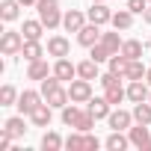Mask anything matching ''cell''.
I'll return each mask as SVG.
<instances>
[{"label":"cell","instance_id":"obj_1","mask_svg":"<svg viewBox=\"0 0 151 151\" xmlns=\"http://www.w3.org/2000/svg\"><path fill=\"white\" fill-rule=\"evenodd\" d=\"M39 9V21L47 27V30H56L62 24V15H59V0H39L36 3Z\"/></svg>","mask_w":151,"mask_h":151},{"label":"cell","instance_id":"obj_2","mask_svg":"<svg viewBox=\"0 0 151 151\" xmlns=\"http://www.w3.org/2000/svg\"><path fill=\"white\" fill-rule=\"evenodd\" d=\"M68 95H71V101L74 104H89V98H92V80H71V86H68Z\"/></svg>","mask_w":151,"mask_h":151},{"label":"cell","instance_id":"obj_3","mask_svg":"<svg viewBox=\"0 0 151 151\" xmlns=\"http://www.w3.org/2000/svg\"><path fill=\"white\" fill-rule=\"evenodd\" d=\"M21 47H24V33L6 30L3 39H0V50H3L6 56H15V53H21Z\"/></svg>","mask_w":151,"mask_h":151},{"label":"cell","instance_id":"obj_4","mask_svg":"<svg viewBox=\"0 0 151 151\" xmlns=\"http://www.w3.org/2000/svg\"><path fill=\"white\" fill-rule=\"evenodd\" d=\"M42 98H45L42 92H33V89H27V92H21V95H18V104H15V107L21 110V116H30V113H33V110L42 104Z\"/></svg>","mask_w":151,"mask_h":151},{"label":"cell","instance_id":"obj_5","mask_svg":"<svg viewBox=\"0 0 151 151\" xmlns=\"http://www.w3.org/2000/svg\"><path fill=\"white\" fill-rule=\"evenodd\" d=\"M53 74H56L62 83H71L74 77H77V65H74L68 56H62V59H56V62H53Z\"/></svg>","mask_w":151,"mask_h":151},{"label":"cell","instance_id":"obj_6","mask_svg":"<svg viewBox=\"0 0 151 151\" xmlns=\"http://www.w3.org/2000/svg\"><path fill=\"white\" fill-rule=\"evenodd\" d=\"M45 101H47L53 110H62V107L71 101V95H68V89H65L62 83H56L53 89H47V92H45Z\"/></svg>","mask_w":151,"mask_h":151},{"label":"cell","instance_id":"obj_7","mask_svg":"<svg viewBox=\"0 0 151 151\" xmlns=\"http://www.w3.org/2000/svg\"><path fill=\"white\" fill-rule=\"evenodd\" d=\"M86 18H89V15H83L80 9H68V12L62 15V27H65L68 33H80V30L86 27Z\"/></svg>","mask_w":151,"mask_h":151},{"label":"cell","instance_id":"obj_8","mask_svg":"<svg viewBox=\"0 0 151 151\" xmlns=\"http://www.w3.org/2000/svg\"><path fill=\"white\" fill-rule=\"evenodd\" d=\"M151 98V89L145 80H127V101L139 104V101H148Z\"/></svg>","mask_w":151,"mask_h":151},{"label":"cell","instance_id":"obj_9","mask_svg":"<svg viewBox=\"0 0 151 151\" xmlns=\"http://www.w3.org/2000/svg\"><path fill=\"white\" fill-rule=\"evenodd\" d=\"M101 36H104V33H101V27L89 21V24L77 33V42H80L83 47H92V45H98V42H101Z\"/></svg>","mask_w":151,"mask_h":151},{"label":"cell","instance_id":"obj_10","mask_svg":"<svg viewBox=\"0 0 151 151\" xmlns=\"http://www.w3.org/2000/svg\"><path fill=\"white\" fill-rule=\"evenodd\" d=\"M107 122H110V127L113 130H127L130 124H133V113H127V110H113L110 116H107Z\"/></svg>","mask_w":151,"mask_h":151},{"label":"cell","instance_id":"obj_11","mask_svg":"<svg viewBox=\"0 0 151 151\" xmlns=\"http://www.w3.org/2000/svg\"><path fill=\"white\" fill-rule=\"evenodd\" d=\"M50 119H53V107L45 101V104H39L33 113H30V122L36 124V127H47L50 124Z\"/></svg>","mask_w":151,"mask_h":151},{"label":"cell","instance_id":"obj_12","mask_svg":"<svg viewBox=\"0 0 151 151\" xmlns=\"http://www.w3.org/2000/svg\"><path fill=\"white\" fill-rule=\"evenodd\" d=\"M47 53H50V56H56V59L68 56V53H71V45H68V39H62V36H53V39H47Z\"/></svg>","mask_w":151,"mask_h":151},{"label":"cell","instance_id":"obj_13","mask_svg":"<svg viewBox=\"0 0 151 151\" xmlns=\"http://www.w3.org/2000/svg\"><path fill=\"white\" fill-rule=\"evenodd\" d=\"M89 21H92V24H98V27H104V24H110V21H113V12H110L104 3H92V9H89Z\"/></svg>","mask_w":151,"mask_h":151},{"label":"cell","instance_id":"obj_14","mask_svg":"<svg viewBox=\"0 0 151 151\" xmlns=\"http://www.w3.org/2000/svg\"><path fill=\"white\" fill-rule=\"evenodd\" d=\"M95 119H107L110 113H113V104L107 101V98H89V107H86Z\"/></svg>","mask_w":151,"mask_h":151},{"label":"cell","instance_id":"obj_15","mask_svg":"<svg viewBox=\"0 0 151 151\" xmlns=\"http://www.w3.org/2000/svg\"><path fill=\"white\" fill-rule=\"evenodd\" d=\"M50 74H53V68H47V62L45 59H36V62H30V68H27V77L30 80H45V77H50Z\"/></svg>","mask_w":151,"mask_h":151},{"label":"cell","instance_id":"obj_16","mask_svg":"<svg viewBox=\"0 0 151 151\" xmlns=\"http://www.w3.org/2000/svg\"><path fill=\"white\" fill-rule=\"evenodd\" d=\"M98 65H101V62H95L92 56L83 59V62H77V77H83V80H98Z\"/></svg>","mask_w":151,"mask_h":151},{"label":"cell","instance_id":"obj_17","mask_svg":"<svg viewBox=\"0 0 151 151\" xmlns=\"http://www.w3.org/2000/svg\"><path fill=\"white\" fill-rule=\"evenodd\" d=\"M104 98H107L113 107H119V104L127 98V89H124V86H122V80H119V83H113V86H107V89H104Z\"/></svg>","mask_w":151,"mask_h":151},{"label":"cell","instance_id":"obj_18","mask_svg":"<svg viewBox=\"0 0 151 151\" xmlns=\"http://www.w3.org/2000/svg\"><path fill=\"white\" fill-rule=\"evenodd\" d=\"M42 30H45L42 21H24V27H21L24 42H39V39H42Z\"/></svg>","mask_w":151,"mask_h":151},{"label":"cell","instance_id":"obj_19","mask_svg":"<svg viewBox=\"0 0 151 151\" xmlns=\"http://www.w3.org/2000/svg\"><path fill=\"white\" fill-rule=\"evenodd\" d=\"M3 130L12 136V139H21L24 133H27V124H24V116H15V119H9L6 124H3Z\"/></svg>","mask_w":151,"mask_h":151},{"label":"cell","instance_id":"obj_20","mask_svg":"<svg viewBox=\"0 0 151 151\" xmlns=\"http://www.w3.org/2000/svg\"><path fill=\"white\" fill-rule=\"evenodd\" d=\"M127 136H130V145L142 148L151 136H148V124H136V127H127Z\"/></svg>","mask_w":151,"mask_h":151},{"label":"cell","instance_id":"obj_21","mask_svg":"<svg viewBox=\"0 0 151 151\" xmlns=\"http://www.w3.org/2000/svg\"><path fill=\"white\" fill-rule=\"evenodd\" d=\"M104 145H107L110 151H124V148L130 145V136H124L122 130H113V133L107 136V142H104Z\"/></svg>","mask_w":151,"mask_h":151},{"label":"cell","instance_id":"obj_22","mask_svg":"<svg viewBox=\"0 0 151 151\" xmlns=\"http://www.w3.org/2000/svg\"><path fill=\"white\" fill-rule=\"evenodd\" d=\"M133 122L136 124H151V101L133 104Z\"/></svg>","mask_w":151,"mask_h":151},{"label":"cell","instance_id":"obj_23","mask_svg":"<svg viewBox=\"0 0 151 151\" xmlns=\"http://www.w3.org/2000/svg\"><path fill=\"white\" fill-rule=\"evenodd\" d=\"M127 62H130V59H127V56H124L122 50H119V53H113V56L107 59L110 71H113V74H119V77H124V71H127Z\"/></svg>","mask_w":151,"mask_h":151},{"label":"cell","instance_id":"obj_24","mask_svg":"<svg viewBox=\"0 0 151 151\" xmlns=\"http://www.w3.org/2000/svg\"><path fill=\"white\" fill-rule=\"evenodd\" d=\"M116 30H130V24H133V12L130 9H119V12H113V21H110Z\"/></svg>","mask_w":151,"mask_h":151},{"label":"cell","instance_id":"obj_25","mask_svg":"<svg viewBox=\"0 0 151 151\" xmlns=\"http://www.w3.org/2000/svg\"><path fill=\"white\" fill-rule=\"evenodd\" d=\"M21 56H24L27 62H36V59H42V56H45V47H42L39 42H24V47H21Z\"/></svg>","mask_w":151,"mask_h":151},{"label":"cell","instance_id":"obj_26","mask_svg":"<svg viewBox=\"0 0 151 151\" xmlns=\"http://www.w3.org/2000/svg\"><path fill=\"white\" fill-rule=\"evenodd\" d=\"M145 65H142V59H130L127 62V71H124V80H142L145 77Z\"/></svg>","mask_w":151,"mask_h":151},{"label":"cell","instance_id":"obj_27","mask_svg":"<svg viewBox=\"0 0 151 151\" xmlns=\"http://www.w3.org/2000/svg\"><path fill=\"white\" fill-rule=\"evenodd\" d=\"M80 113H83V110L74 104V101H71V104H65V107H62V124L74 127V124H77V119H80Z\"/></svg>","mask_w":151,"mask_h":151},{"label":"cell","instance_id":"obj_28","mask_svg":"<svg viewBox=\"0 0 151 151\" xmlns=\"http://www.w3.org/2000/svg\"><path fill=\"white\" fill-rule=\"evenodd\" d=\"M62 145H65V139H62L59 133H53V130H47V133L42 136V148H45V151H59Z\"/></svg>","mask_w":151,"mask_h":151},{"label":"cell","instance_id":"obj_29","mask_svg":"<svg viewBox=\"0 0 151 151\" xmlns=\"http://www.w3.org/2000/svg\"><path fill=\"white\" fill-rule=\"evenodd\" d=\"M18 6H21V0H3V6H0V18H3V21H15V18H18Z\"/></svg>","mask_w":151,"mask_h":151},{"label":"cell","instance_id":"obj_30","mask_svg":"<svg viewBox=\"0 0 151 151\" xmlns=\"http://www.w3.org/2000/svg\"><path fill=\"white\" fill-rule=\"evenodd\" d=\"M122 53H124L127 59H142V42H136V39H127V42L122 45Z\"/></svg>","mask_w":151,"mask_h":151},{"label":"cell","instance_id":"obj_31","mask_svg":"<svg viewBox=\"0 0 151 151\" xmlns=\"http://www.w3.org/2000/svg\"><path fill=\"white\" fill-rule=\"evenodd\" d=\"M95 122H98V119H95L89 110H83V113H80V119H77V124H74V130H80V133H89V130L95 127Z\"/></svg>","mask_w":151,"mask_h":151},{"label":"cell","instance_id":"obj_32","mask_svg":"<svg viewBox=\"0 0 151 151\" xmlns=\"http://www.w3.org/2000/svg\"><path fill=\"white\" fill-rule=\"evenodd\" d=\"M89 56H92L95 62H107V59L113 56V50H110L104 42H98V45H92V47H89Z\"/></svg>","mask_w":151,"mask_h":151},{"label":"cell","instance_id":"obj_33","mask_svg":"<svg viewBox=\"0 0 151 151\" xmlns=\"http://www.w3.org/2000/svg\"><path fill=\"white\" fill-rule=\"evenodd\" d=\"M65 148H68V151H86V133H80V130L71 133V136L65 139Z\"/></svg>","mask_w":151,"mask_h":151},{"label":"cell","instance_id":"obj_34","mask_svg":"<svg viewBox=\"0 0 151 151\" xmlns=\"http://www.w3.org/2000/svg\"><path fill=\"white\" fill-rule=\"evenodd\" d=\"M12 104H18V92L15 86H3L0 89V107H12Z\"/></svg>","mask_w":151,"mask_h":151},{"label":"cell","instance_id":"obj_35","mask_svg":"<svg viewBox=\"0 0 151 151\" xmlns=\"http://www.w3.org/2000/svg\"><path fill=\"white\" fill-rule=\"evenodd\" d=\"M101 42H104L113 53H119V50H122V45H124V42L119 39V30H116V33H104V36H101Z\"/></svg>","mask_w":151,"mask_h":151},{"label":"cell","instance_id":"obj_36","mask_svg":"<svg viewBox=\"0 0 151 151\" xmlns=\"http://www.w3.org/2000/svg\"><path fill=\"white\" fill-rule=\"evenodd\" d=\"M127 9H130L133 15H142V12L148 9V0H127Z\"/></svg>","mask_w":151,"mask_h":151},{"label":"cell","instance_id":"obj_37","mask_svg":"<svg viewBox=\"0 0 151 151\" xmlns=\"http://www.w3.org/2000/svg\"><path fill=\"white\" fill-rule=\"evenodd\" d=\"M98 148H101V139L92 136V133H86V151H98Z\"/></svg>","mask_w":151,"mask_h":151},{"label":"cell","instance_id":"obj_38","mask_svg":"<svg viewBox=\"0 0 151 151\" xmlns=\"http://www.w3.org/2000/svg\"><path fill=\"white\" fill-rule=\"evenodd\" d=\"M142 21H145V24H151V3H148V9L142 12Z\"/></svg>","mask_w":151,"mask_h":151},{"label":"cell","instance_id":"obj_39","mask_svg":"<svg viewBox=\"0 0 151 151\" xmlns=\"http://www.w3.org/2000/svg\"><path fill=\"white\" fill-rule=\"evenodd\" d=\"M33 3H39V0H21V6H33Z\"/></svg>","mask_w":151,"mask_h":151},{"label":"cell","instance_id":"obj_40","mask_svg":"<svg viewBox=\"0 0 151 151\" xmlns=\"http://www.w3.org/2000/svg\"><path fill=\"white\" fill-rule=\"evenodd\" d=\"M145 83H148V86H151V68H148V71H145Z\"/></svg>","mask_w":151,"mask_h":151},{"label":"cell","instance_id":"obj_41","mask_svg":"<svg viewBox=\"0 0 151 151\" xmlns=\"http://www.w3.org/2000/svg\"><path fill=\"white\" fill-rule=\"evenodd\" d=\"M142 151H151V139H148V142H145V145H142Z\"/></svg>","mask_w":151,"mask_h":151},{"label":"cell","instance_id":"obj_42","mask_svg":"<svg viewBox=\"0 0 151 151\" xmlns=\"http://www.w3.org/2000/svg\"><path fill=\"white\" fill-rule=\"evenodd\" d=\"M92 3H104V0H92Z\"/></svg>","mask_w":151,"mask_h":151},{"label":"cell","instance_id":"obj_43","mask_svg":"<svg viewBox=\"0 0 151 151\" xmlns=\"http://www.w3.org/2000/svg\"><path fill=\"white\" fill-rule=\"evenodd\" d=\"M148 3H151V0H148Z\"/></svg>","mask_w":151,"mask_h":151},{"label":"cell","instance_id":"obj_44","mask_svg":"<svg viewBox=\"0 0 151 151\" xmlns=\"http://www.w3.org/2000/svg\"><path fill=\"white\" fill-rule=\"evenodd\" d=\"M148 101H151V98H148Z\"/></svg>","mask_w":151,"mask_h":151},{"label":"cell","instance_id":"obj_45","mask_svg":"<svg viewBox=\"0 0 151 151\" xmlns=\"http://www.w3.org/2000/svg\"><path fill=\"white\" fill-rule=\"evenodd\" d=\"M148 45H151V42H148Z\"/></svg>","mask_w":151,"mask_h":151}]
</instances>
